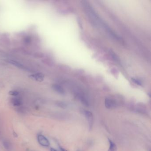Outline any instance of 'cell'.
I'll return each instance as SVG.
<instances>
[{
	"label": "cell",
	"mask_w": 151,
	"mask_h": 151,
	"mask_svg": "<svg viewBox=\"0 0 151 151\" xmlns=\"http://www.w3.org/2000/svg\"><path fill=\"white\" fill-rule=\"evenodd\" d=\"M37 140L38 141L39 143H40L41 145L46 147H48L50 146V142L45 136L43 135H39L37 136Z\"/></svg>",
	"instance_id": "6da1fadb"
},
{
	"label": "cell",
	"mask_w": 151,
	"mask_h": 151,
	"mask_svg": "<svg viewBox=\"0 0 151 151\" xmlns=\"http://www.w3.org/2000/svg\"><path fill=\"white\" fill-rule=\"evenodd\" d=\"M105 107L107 109H113L116 107L117 106V102L114 99L111 98H106L105 101Z\"/></svg>",
	"instance_id": "7a4b0ae2"
},
{
	"label": "cell",
	"mask_w": 151,
	"mask_h": 151,
	"mask_svg": "<svg viewBox=\"0 0 151 151\" xmlns=\"http://www.w3.org/2000/svg\"><path fill=\"white\" fill-rule=\"evenodd\" d=\"M85 115L88 120V123L89 124L90 128H91L93 124H94V117L93 115L91 112L89 111H85Z\"/></svg>",
	"instance_id": "3957f363"
},
{
	"label": "cell",
	"mask_w": 151,
	"mask_h": 151,
	"mask_svg": "<svg viewBox=\"0 0 151 151\" xmlns=\"http://www.w3.org/2000/svg\"><path fill=\"white\" fill-rule=\"evenodd\" d=\"M53 89L56 92H57L60 94H65V91L61 86L57 84H54L52 86Z\"/></svg>",
	"instance_id": "277c9868"
},
{
	"label": "cell",
	"mask_w": 151,
	"mask_h": 151,
	"mask_svg": "<svg viewBox=\"0 0 151 151\" xmlns=\"http://www.w3.org/2000/svg\"><path fill=\"white\" fill-rule=\"evenodd\" d=\"M31 78L33 79L34 80L37 81L38 82H41L44 79V75L42 74L38 73L34 75H31Z\"/></svg>",
	"instance_id": "5b68a950"
},
{
	"label": "cell",
	"mask_w": 151,
	"mask_h": 151,
	"mask_svg": "<svg viewBox=\"0 0 151 151\" xmlns=\"http://www.w3.org/2000/svg\"><path fill=\"white\" fill-rule=\"evenodd\" d=\"M12 103L14 106H20L22 104V101L19 98H14L12 99Z\"/></svg>",
	"instance_id": "8992f818"
},
{
	"label": "cell",
	"mask_w": 151,
	"mask_h": 151,
	"mask_svg": "<svg viewBox=\"0 0 151 151\" xmlns=\"http://www.w3.org/2000/svg\"><path fill=\"white\" fill-rule=\"evenodd\" d=\"M109 149L108 151H117V146L111 140H109Z\"/></svg>",
	"instance_id": "52a82bcc"
},
{
	"label": "cell",
	"mask_w": 151,
	"mask_h": 151,
	"mask_svg": "<svg viewBox=\"0 0 151 151\" xmlns=\"http://www.w3.org/2000/svg\"><path fill=\"white\" fill-rule=\"evenodd\" d=\"M9 94H10V95L17 96L19 94V92H17V91L12 90V91H10Z\"/></svg>",
	"instance_id": "ba28073f"
},
{
	"label": "cell",
	"mask_w": 151,
	"mask_h": 151,
	"mask_svg": "<svg viewBox=\"0 0 151 151\" xmlns=\"http://www.w3.org/2000/svg\"><path fill=\"white\" fill-rule=\"evenodd\" d=\"M131 79H132V81L134 83H135L136 84H137L138 85H139V86H141V83L139 81H138L134 78H132Z\"/></svg>",
	"instance_id": "9c48e42d"
},
{
	"label": "cell",
	"mask_w": 151,
	"mask_h": 151,
	"mask_svg": "<svg viewBox=\"0 0 151 151\" xmlns=\"http://www.w3.org/2000/svg\"><path fill=\"white\" fill-rule=\"evenodd\" d=\"M11 63H13L14 65H16V66H17V67H22V65H21L20 63H18L16 62L12 61L11 62Z\"/></svg>",
	"instance_id": "30bf717a"
},
{
	"label": "cell",
	"mask_w": 151,
	"mask_h": 151,
	"mask_svg": "<svg viewBox=\"0 0 151 151\" xmlns=\"http://www.w3.org/2000/svg\"><path fill=\"white\" fill-rule=\"evenodd\" d=\"M4 146H5V147L6 148V149H9V148L10 147L9 144L7 141H5L4 142Z\"/></svg>",
	"instance_id": "8fae6325"
},
{
	"label": "cell",
	"mask_w": 151,
	"mask_h": 151,
	"mask_svg": "<svg viewBox=\"0 0 151 151\" xmlns=\"http://www.w3.org/2000/svg\"><path fill=\"white\" fill-rule=\"evenodd\" d=\"M60 150H61V151H67V150H66V149H64V148H63V147H60Z\"/></svg>",
	"instance_id": "7c38bea8"
},
{
	"label": "cell",
	"mask_w": 151,
	"mask_h": 151,
	"mask_svg": "<svg viewBox=\"0 0 151 151\" xmlns=\"http://www.w3.org/2000/svg\"><path fill=\"white\" fill-rule=\"evenodd\" d=\"M51 151H58L56 149H54L53 148H51Z\"/></svg>",
	"instance_id": "4fadbf2b"
}]
</instances>
